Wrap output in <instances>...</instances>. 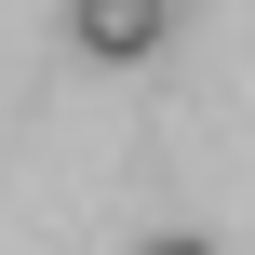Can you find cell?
Instances as JSON below:
<instances>
[{
  "instance_id": "6da1fadb",
  "label": "cell",
  "mask_w": 255,
  "mask_h": 255,
  "mask_svg": "<svg viewBox=\"0 0 255 255\" xmlns=\"http://www.w3.org/2000/svg\"><path fill=\"white\" fill-rule=\"evenodd\" d=\"M161 27H175V0H67V40H81L94 67H134V54H161Z\"/></svg>"
},
{
  "instance_id": "7a4b0ae2",
  "label": "cell",
  "mask_w": 255,
  "mask_h": 255,
  "mask_svg": "<svg viewBox=\"0 0 255 255\" xmlns=\"http://www.w3.org/2000/svg\"><path fill=\"white\" fill-rule=\"evenodd\" d=\"M148 255H215V242H148Z\"/></svg>"
}]
</instances>
